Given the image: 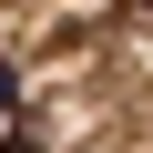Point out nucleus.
<instances>
[{
  "label": "nucleus",
  "instance_id": "1",
  "mask_svg": "<svg viewBox=\"0 0 153 153\" xmlns=\"http://www.w3.org/2000/svg\"><path fill=\"white\" fill-rule=\"evenodd\" d=\"M0 153H41V133H31V112H21V82L0 71Z\"/></svg>",
  "mask_w": 153,
  "mask_h": 153
}]
</instances>
